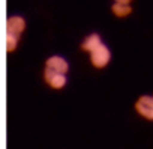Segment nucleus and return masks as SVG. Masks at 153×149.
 Masks as SVG:
<instances>
[{"label": "nucleus", "instance_id": "2", "mask_svg": "<svg viewBox=\"0 0 153 149\" xmlns=\"http://www.w3.org/2000/svg\"><path fill=\"white\" fill-rule=\"evenodd\" d=\"M42 77H44V82H45L51 89H54V91H60V89H63V88L68 85L66 74H60V72L51 71V69H48V68L44 69Z\"/></svg>", "mask_w": 153, "mask_h": 149}, {"label": "nucleus", "instance_id": "5", "mask_svg": "<svg viewBox=\"0 0 153 149\" xmlns=\"http://www.w3.org/2000/svg\"><path fill=\"white\" fill-rule=\"evenodd\" d=\"M24 30H26V20L21 15H12L6 20V33L21 38Z\"/></svg>", "mask_w": 153, "mask_h": 149}, {"label": "nucleus", "instance_id": "7", "mask_svg": "<svg viewBox=\"0 0 153 149\" xmlns=\"http://www.w3.org/2000/svg\"><path fill=\"white\" fill-rule=\"evenodd\" d=\"M111 11H113V14L116 15V17H119V18H125V17H128V15H131V12H132V6L129 5V3H113V6H111Z\"/></svg>", "mask_w": 153, "mask_h": 149}, {"label": "nucleus", "instance_id": "9", "mask_svg": "<svg viewBox=\"0 0 153 149\" xmlns=\"http://www.w3.org/2000/svg\"><path fill=\"white\" fill-rule=\"evenodd\" d=\"M114 2H116V3H129V5H131L132 0H114Z\"/></svg>", "mask_w": 153, "mask_h": 149}, {"label": "nucleus", "instance_id": "3", "mask_svg": "<svg viewBox=\"0 0 153 149\" xmlns=\"http://www.w3.org/2000/svg\"><path fill=\"white\" fill-rule=\"evenodd\" d=\"M135 112L147 119V121H153V97L152 95H141L137 101H135Z\"/></svg>", "mask_w": 153, "mask_h": 149}, {"label": "nucleus", "instance_id": "1", "mask_svg": "<svg viewBox=\"0 0 153 149\" xmlns=\"http://www.w3.org/2000/svg\"><path fill=\"white\" fill-rule=\"evenodd\" d=\"M89 59L93 68L96 69H104L110 65L111 62V50L107 44H101L99 47H96L93 51L89 53Z\"/></svg>", "mask_w": 153, "mask_h": 149}, {"label": "nucleus", "instance_id": "6", "mask_svg": "<svg viewBox=\"0 0 153 149\" xmlns=\"http://www.w3.org/2000/svg\"><path fill=\"white\" fill-rule=\"evenodd\" d=\"M101 44H102L101 35H99V33H90V35H87V36L84 38V41H83V44H81V50L90 53V51H93L96 47H99Z\"/></svg>", "mask_w": 153, "mask_h": 149}, {"label": "nucleus", "instance_id": "10", "mask_svg": "<svg viewBox=\"0 0 153 149\" xmlns=\"http://www.w3.org/2000/svg\"><path fill=\"white\" fill-rule=\"evenodd\" d=\"M152 97H153V95H152Z\"/></svg>", "mask_w": 153, "mask_h": 149}, {"label": "nucleus", "instance_id": "4", "mask_svg": "<svg viewBox=\"0 0 153 149\" xmlns=\"http://www.w3.org/2000/svg\"><path fill=\"white\" fill-rule=\"evenodd\" d=\"M45 68H48L51 71H56V72H60V74H68L69 62L63 56H60V54H53V56H50L47 59Z\"/></svg>", "mask_w": 153, "mask_h": 149}, {"label": "nucleus", "instance_id": "8", "mask_svg": "<svg viewBox=\"0 0 153 149\" xmlns=\"http://www.w3.org/2000/svg\"><path fill=\"white\" fill-rule=\"evenodd\" d=\"M18 41H20L18 36L11 35V33H6V50H8V53H12V51L17 50V47H18Z\"/></svg>", "mask_w": 153, "mask_h": 149}]
</instances>
